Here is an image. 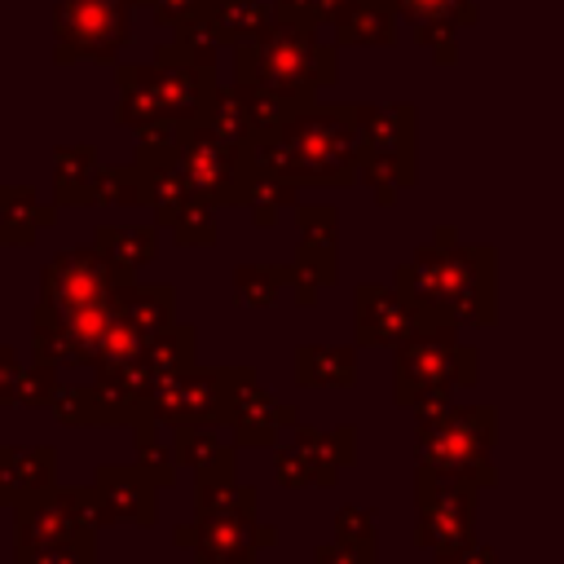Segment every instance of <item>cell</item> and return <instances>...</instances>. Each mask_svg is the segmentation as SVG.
Masks as SVG:
<instances>
[{
	"mask_svg": "<svg viewBox=\"0 0 564 564\" xmlns=\"http://www.w3.org/2000/svg\"><path fill=\"white\" fill-rule=\"evenodd\" d=\"M93 427H159L154 419V370L145 357L123 366H97L93 379Z\"/></svg>",
	"mask_w": 564,
	"mask_h": 564,
	"instance_id": "cell-10",
	"label": "cell"
},
{
	"mask_svg": "<svg viewBox=\"0 0 564 564\" xmlns=\"http://www.w3.org/2000/svg\"><path fill=\"white\" fill-rule=\"evenodd\" d=\"M476 507L480 485L414 467V542L432 551V560H458L476 542Z\"/></svg>",
	"mask_w": 564,
	"mask_h": 564,
	"instance_id": "cell-6",
	"label": "cell"
},
{
	"mask_svg": "<svg viewBox=\"0 0 564 564\" xmlns=\"http://www.w3.org/2000/svg\"><path fill=\"white\" fill-rule=\"evenodd\" d=\"M454 322H423L392 348V401L401 410H423L449 401L454 388L480 379V352L458 339Z\"/></svg>",
	"mask_w": 564,
	"mask_h": 564,
	"instance_id": "cell-3",
	"label": "cell"
},
{
	"mask_svg": "<svg viewBox=\"0 0 564 564\" xmlns=\"http://www.w3.org/2000/svg\"><path fill=\"white\" fill-rule=\"evenodd\" d=\"M295 229H300L295 264H304L322 286H335V278H339V216H335V207H326V203L300 207Z\"/></svg>",
	"mask_w": 564,
	"mask_h": 564,
	"instance_id": "cell-18",
	"label": "cell"
},
{
	"mask_svg": "<svg viewBox=\"0 0 564 564\" xmlns=\"http://www.w3.org/2000/svg\"><path fill=\"white\" fill-rule=\"evenodd\" d=\"M13 564H97V529H84L75 538L53 542V546L13 551Z\"/></svg>",
	"mask_w": 564,
	"mask_h": 564,
	"instance_id": "cell-31",
	"label": "cell"
},
{
	"mask_svg": "<svg viewBox=\"0 0 564 564\" xmlns=\"http://www.w3.org/2000/svg\"><path fill=\"white\" fill-rule=\"evenodd\" d=\"M9 511H13V551L53 546V542L75 538L84 529L110 524L93 485H48V489L18 498Z\"/></svg>",
	"mask_w": 564,
	"mask_h": 564,
	"instance_id": "cell-8",
	"label": "cell"
},
{
	"mask_svg": "<svg viewBox=\"0 0 564 564\" xmlns=\"http://www.w3.org/2000/svg\"><path fill=\"white\" fill-rule=\"evenodd\" d=\"M330 75H335L330 48L313 44V35H304V31L260 35L251 48L238 53V84L264 88L291 106H308L313 88L326 84Z\"/></svg>",
	"mask_w": 564,
	"mask_h": 564,
	"instance_id": "cell-4",
	"label": "cell"
},
{
	"mask_svg": "<svg viewBox=\"0 0 564 564\" xmlns=\"http://www.w3.org/2000/svg\"><path fill=\"white\" fill-rule=\"evenodd\" d=\"M53 414L66 427H93V388L88 383H62L57 401H53Z\"/></svg>",
	"mask_w": 564,
	"mask_h": 564,
	"instance_id": "cell-35",
	"label": "cell"
},
{
	"mask_svg": "<svg viewBox=\"0 0 564 564\" xmlns=\"http://www.w3.org/2000/svg\"><path fill=\"white\" fill-rule=\"evenodd\" d=\"M291 427H300V414L286 401H278L269 388H260V379H251L238 392V405L229 419V441L238 449H273L278 436Z\"/></svg>",
	"mask_w": 564,
	"mask_h": 564,
	"instance_id": "cell-16",
	"label": "cell"
},
{
	"mask_svg": "<svg viewBox=\"0 0 564 564\" xmlns=\"http://www.w3.org/2000/svg\"><path fill=\"white\" fill-rule=\"evenodd\" d=\"M53 220L57 207L40 203L31 185H0V247H31Z\"/></svg>",
	"mask_w": 564,
	"mask_h": 564,
	"instance_id": "cell-23",
	"label": "cell"
},
{
	"mask_svg": "<svg viewBox=\"0 0 564 564\" xmlns=\"http://www.w3.org/2000/svg\"><path fill=\"white\" fill-rule=\"evenodd\" d=\"M432 564H454V560H432Z\"/></svg>",
	"mask_w": 564,
	"mask_h": 564,
	"instance_id": "cell-41",
	"label": "cell"
},
{
	"mask_svg": "<svg viewBox=\"0 0 564 564\" xmlns=\"http://www.w3.org/2000/svg\"><path fill=\"white\" fill-rule=\"evenodd\" d=\"M291 445L308 467L313 489H330L344 467L357 463V427H291Z\"/></svg>",
	"mask_w": 564,
	"mask_h": 564,
	"instance_id": "cell-17",
	"label": "cell"
},
{
	"mask_svg": "<svg viewBox=\"0 0 564 564\" xmlns=\"http://www.w3.org/2000/svg\"><path fill=\"white\" fill-rule=\"evenodd\" d=\"M172 542L181 551H194L198 564H256L264 546H278V529L260 524L256 511H216L176 524Z\"/></svg>",
	"mask_w": 564,
	"mask_h": 564,
	"instance_id": "cell-9",
	"label": "cell"
},
{
	"mask_svg": "<svg viewBox=\"0 0 564 564\" xmlns=\"http://www.w3.org/2000/svg\"><path fill=\"white\" fill-rule=\"evenodd\" d=\"M194 352H198V330H194V326H185V322H172V326H163L159 335H150V339H145V361H150L154 379L189 370V366L198 361Z\"/></svg>",
	"mask_w": 564,
	"mask_h": 564,
	"instance_id": "cell-25",
	"label": "cell"
},
{
	"mask_svg": "<svg viewBox=\"0 0 564 564\" xmlns=\"http://www.w3.org/2000/svg\"><path fill=\"white\" fill-rule=\"evenodd\" d=\"M392 286L423 308L427 322L454 326H494L498 291H494V247L463 242L449 225L432 234L405 264H397Z\"/></svg>",
	"mask_w": 564,
	"mask_h": 564,
	"instance_id": "cell-1",
	"label": "cell"
},
{
	"mask_svg": "<svg viewBox=\"0 0 564 564\" xmlns=\"http://www.w3.org/2000/svg\"><path fill=\"white\" fill-rule=\"evenodd\" d=\"M216 203H207V198H189L185 203V212L172 220V234H176V242L181 247H212L216 242V212H212Z\"/></svg>",
	"mask_w": 564,
	"mask_h": 564,
	"instance_id": "cell-32",
	"label": "cell"
},
{
	"mask_svg": "<svg viewBox=\"0 0 564 564\" xmlns=\"http://www.w3.org/2000/svg\"><path fill=\"white\" fill-rule=\"evenodd\" d=\"M172 449L181 458V467H189L194 476H220V471H238V445L220 441V427H172Z\"/></svg>",
	"mask_w": 564,
	"mask_h": 564,
	"instance_id": "cell-24",
	"label": "cell"
},
{
	"mask_svg": "<svg viewBox=\"0 0 564 564\" xmlns=\"http://www.w3.org/2000/svg\"><path fill=\"white\" fill-rule=\"evenodd\" d=\"M93 247L110 264L115 282H137V273L154 260L159 238H154L150 225H97L93 229Z\"/></svg>",
	"mask_w": 564,
	"mask_h": 564,
	"instance_id": "cell-20",
	"label": "cell"
},
{
	"mask_svg": "<svg viewBox=\"0 0 564 564\" xmlns=\"http://www.w3.org/2000/svg\"><path fill=\"white\" fill-rule=\"evenodd\" d=\"M132 463H137L159 489H172L176 476H181V458H176V449L163 445L154 427H137V432H132Z\"/></svg>",
	"mask_w": 564,
	"mask_h": 564,
	"instance_id": "cell-29",
	"label": "cell"
},
{
	"mask_svg": "<svg viewBox=\"0 0 564 564\" xmlns=\"http://www.w3.org/2000/svg\"><path fill=\"white\" fill-rule=\"evenodd\" d=\"M375 520H379L375 507L344 502V507L335 511V538H348V542H375Z\"/></svg>",
	"mask_w": 564,
	"mask_h": 564,
	"instance_id": "cell-37",
	"label": "cell"
},
{
	"mask_svg": "<svg viewBox=\"0 0 564 564\" xmlns=\"http://www.w3.org/2000/svg\"><path fill=\"white\" fill-rule=\"evenodd\" d=\"M423 322H427L423 308L414 300H405L397 286L361 282L352 291V339H357V348H397Z\"/></svg>",
	"mask_w": 564,
	"mask_h": 564,
	"instance_id": "cell-13",
	"label": "cell"
},
{
	"mask_svg": "<svg viewBox=\"0 0 564 564\" xmlns=\"http://www.w3.org/2000/svg\"><path fill=\"white\" fill-rule=\"evenodd\" d=\"M110 304H115V313L128 317L145 339L176 322V286H167V282H159V286L119 282L115 295H110Z\"/></svg>",
	"mask_w": 564,
	"mask_h": 564,
	"instance_id": "cell-21",
	"label": "cell"
},
{
	"mask_svg": "<svg viewBox=\"0 0 564 564\" xmlns=\"http://www.w3.org/2000/svg\"><path fill=\"white\" fill-rule=\"evenodd\" d=\"M291 370H295V383L304 388H352L357 348L352 344H300Z\"/></svg>",
	"mask_w": 564,
	"mask_h": 564,
	"instance_id": "cell-22",
	"label": "cell"
},
{
	"mask_svg": "<svg viewBox=\"0 0 564 564\" xmlns=\"http://www.w3.org/2000/svg\"><path fill=\"white\" fill-rule=\"evenodd\" d=\"M93 489H97L110 524H154L159 520V485L137 463H101L93 471Z\"/></svg>",
	"mask_w": 564,
	"mask_h": 564,
	"instance_id": "cell-15",
	"label": "cell"
},
{
	"mask_svg": "<svg viewBox=\"0 0 564 564\" xmlns=\"http://www.w3.org/2000/svg\"><path fill=\"white\" fill-rule=\"evenodd\" d=\"M256 379V366H189L154 379V419L167 427H229L238 392Z\"/></svg>",
	"mask_w": 564,
	"mask_h": 564,
	"instance_id": "cell-5",
	"label": "cell"
},
{
	"mask_svg": "<svg viewBox=\"0 0 564 564\" xmlns=\"http://www.w3.org/2000/svg\"><path fill=\"white\" fill-rule=\"evenodd\" d=\"M454 564H498V551L494 546H480V542H471Z\"/></svg>",
	"mask_w": 564,
	"mask_h": 564,
	"instance_id": "cell-40",
	"label": "cell"
},
{
	"mask_svg": "<svg viewBox=\"0 0 564 564\" xmlns=\"http://www.w3.org/2000/svg\"><path fill=\"white\" fill-rule=\"evenodd\" d=\"M181 176L189 181V189L207 203H229L242 176V145H229L225 137H216L203 119H185L181 123Z\"/></svg>",
	"mask_w": 564,
	"mask_h": 564,
	"instance_id": "cell-12",
	"label": "cell"
},
{
	"mask_svg": "<svg viewBox=\"0 0 564 564\" xmlns=\"http://www.w3.org/2000/svg\"><path fill=\"white\" fill-rule=\"evenodd\" d=\"M383 9H397V13H410L419 26L423 22H467V0H379Z\"/></svg>",
	"mask_w": 564,
	"mask_h": 564,
	"instance_id": "cell-34",
	"label": "cell"
},
{
	"mask_svg": "<svg viewBox=\"0 0 564 564\" xmlns=\"http://www.w3.org/2000/svg\"><path fill=\"white\" fill-rule=\"evenodd\" d=\"M62 57H115L128 40V9L119 0H62Z\"/></svg>",
	"mask_w": 564,
	"mask_h": 564,
	"instance_id": "cell-14",
	"label": "cell"
},
{
	"mask_svg": "<svg viewBox=\"0 0 564 564\" xmlns=\"http://www.w3.org/2000/svg\"><path fill=\"white\" fill-rule=\"evenodd\" d=\"M137 357H145V335H141L128 317H119V313H115V322H110V330H106V344H101L97 366H123V361H137ZM97 366H93V370H97Z\"/></svg>",
	"mask_w": 564,
	"mask_h": 564,
	"instance_id": "cell-33",
	"label": "cell"
},
{
	"mask_svg": "<svg viewBox=\"0 0 564 564\" xmlns=\"http://www.w3.org/2000/svg\"><path fill=\"white\" fill-rule=\"evenodd\" d=\"M97 150L93 145H62L57 150V203L62 207H84L88 203V185L97 176Z\"/></svg>",
	"mask_w": 564,
	"mask_h": 564,
	"instance_id": "cell-27",
	"label": "cell"
},
{
	"mask_svg": "<svg viewBox=\"0 0 564 564\" xmlns=\"http://www.w3.org/2000/svg\"><path fill=\"white\" fill-rule=\"evenodd\" d=\"M313 564H379V551H375V542L335 538V542L313 546Z\"/></svg>",
	"mask_w": 564,
	"mask_h": 564,
	"instance_id": "cell-36",
	"label": "cell"
},
{
	"mask_svg": "<svg viewBox=\"0 0 564 564\" xmlns=\"http://www.w3.org/2000/svg\"><path fill=\"white\" fill-rule=\"evenodd\" d=\"M361 128V167L357 176L375 189V198L388 207L401 189L414 185V110L410 106H357Z\"/></svg>",
	"mask_w": 564,
	"mask_h": 564,
	"instance_id": "cell-7",
	"label": "cell"
},
{
	"mask_svg": "<svg viewBox=\"0 0 564 564\" xmlns=\"http://www.w3.org/2000/svg\"><path fill=\"white\" fill-rule=\"evenodd\" d=\"M57 485V449L53 445H0V507Z\"/></svg>",
	"mask_w": 564,
	"mask_h": 564,
	"instance_id": "cell-19",
	"label": "cell"
},
{
	"mask_svg": "<svg viewBox=\"0 0 564 564\" xmlns=\"http://www.w3.org/2000/svg\"><path fill=\"white\" fill-rule=\"evenodd\" d=\"M494 445H498V410L494 405L436 401V405L414 410V467L494 489L498 485Z\"/></svg>",
	"mask_w": 564,
	"mask_h": 564,
	"instance_id": "cell-2",
	"label": "cell"
},
{
	"mask_svg": "<svg viewBox=\"0 0 564 564\" xmlns=\"http://www.w3.org/2000/svg\"><path fill=\"white\" fill-rule=\"evenodd\" d=\"M273 476H278L282 489H313L308 467H304V458L295 454L291 441H286V445H273Z\"/></svg>",
	"mask_w": 564,
	"mask_h": 564,
	"instance_id": "cell-38",
	"label": "cell"
},
{
	"mask_svg": "<svg viewBox=\"0 0 564 564\" xmlns=\"http://www.w3.org/2000/svg\"><path fill=\"white\" fill-rule=\"evenodd\" d=\"M234 300L242 308H273L278 291L295 282V264H238L234 269Z\"/></svg>",
	"mask_w": 564,
	"mask_h": 564,
	"instance_id": "cell-26",
	"label": "cell"
},
{
	"mask_svg": "<svg viewBox=\"0 0 564 564\" xmlns=\"http://www.w3.org/2000/svg\"><path fill=\"white\" fill-rule=\"evenodd\" d=\"M88 203L93 207H141V167L137 163H128V167H97V176L88 185Z\"/></svg>",
	"mask_w": 564,
	"mask_h": 564,
	"instance_id": "cell-28",
	"label": "cell"
},
{
	"mask_svg": "<svg viewBox=\"0 0 564 564\" xmlns=\"http://www.w3.org/2000/svg\"><path fill=\"white\" fill-rule=\"evenodd\" d=\"M57 388H62L57 366H48V361L31 357V361H22V370H18V383H13V405H26V410H53Z\"/></svg>",
	"mask_w": 564,
	"mask_h": 564,
	"instance_id": "cell-30",
	"label": "cell"
},
{
	"mask_svg": "<svg viewBox=\"0 0 564 564\" xmlns=\"http://www.w3.org/2000/svg\"><path fill=\"white\" fill-rule=\"evenodd\" d=\"M115 273L101 260V251L93 242L57 251L44 269H40V304L53 313H75L88 304H106L115 295Z\"/></svg>",
	"mask_w": 564,
	"mask_h": 564,
	"instance_id": "cell-11",
	"label": "cell"
},
{
	"mask_svg": "<svg viewBox=\"0 0 564 564\" xmlns=\"http://www.w3.org/2000/svg\"><path fill=\"white\" fill-rule=\"evenodd\" d=\"M18 370H22L18 352H13L9 344H0V410H4V405H13V383H18Z\"/></svg>",
	"mask_w": 564,
	"mask_h": 564,
	"instance_id": "cell-39",
	"label": "cell"
}]
</instances>
